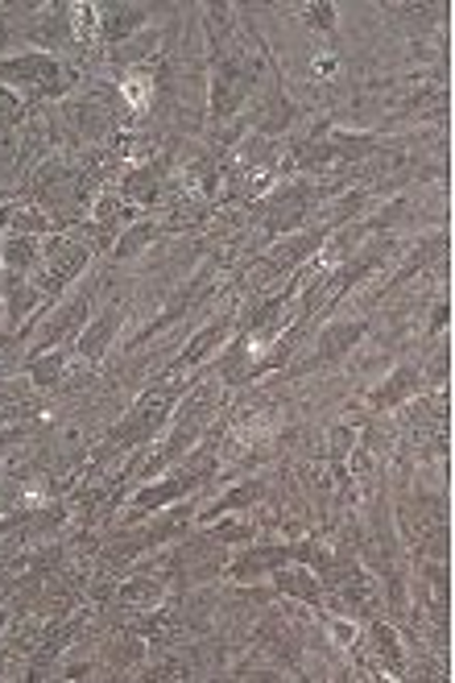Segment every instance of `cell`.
Segmentation results:
<instances>
[{
	"label": "cell",
	"mask_w": 455,
	"mask_h": 683,
	"mask_svg": "<svg viewBox=\"0 0 455 683\" xmlns=\"http://www.w3.org/2000/svg\"><path fill=\"white\" fill-rule=\"evenodd\" d=\"M178 394H183V385H158L150 394H141V402L133 406V415H125L113 427L116 448H141V443H150V439L166 427V418L174 415Z\"/></svg>",
	"instance_id": "1"
},
{
	"label": "cell",
	"mask_w": 455,
	"mask_h": 683,
	"mask_svg": "<svg viewBox=\"0 0 455 683\" xmlns=\"http://www.w3.org/2000/svg\"><path fill=\"white\" fill-rule=\"evenodd\" d=\"M83 266H88V245H79L71 236H50V241H42V262L30 282L55 299L83 274Z\"/></svg>",
	"instance_id": "2"
},
{
	"label": "cell",
	"mask_w": 455,
	"mask_h": 683,
	"mask_svg": "<svg viewBox=\"0 0 455 683\" xmlns=\"http://www.w3.org/2000/svg\"><path fill=\"white\" fill-rule=\"evenodd\" d=\"M377 150V141L373 137H361V134H331V137H319V141H306L294 150V162L306 166V171H319V166H340V162H357L364 153Z\"/></svg>",
	"instance_id": "3"
},
{
	"label": "cell",
	"mask_w": 455,
	"mask_h": 683,
	"mask_svg": "<svg viewBox=\"0 0 455 683\" xmlns=\"http://www.w3.org/2000/svg\"><path fill=\"white\" fill-rule=\"evenodd\" d=\"M294 559H303V564H323V555L315 551V543H306V547H248L241 559H232V580H257V576H266V571H278L282 564H294Z\"/></svg>",
	"instance_id": "4"
},
{
	"label": "cell",
	"mask_w": 455,
	"mask_h": 683,
	"mask_svg": "<svg viewBox=\"0 0 455 683\" xmlns=\"http://www.w3.org/2000/svg\"><path fill=\"white\" fill-rule=\"evenodd\" d=\"M62 76L55 55L46 50H30V55L4 58L0 62V88H25V92H42V88H55V79Z\"/></svg>",
	"instance_id": "5"
},
{
	"label": "cell",
	"mask_w": 455,
	"mask_h": 683,
	"mask_svg": "<svg viewBox=\"0 0 455 683\" xmlns=\"http://www.w3.org/2000/svg\"><path fill=\"white\" fill-rule=\"evenodd\" d=\"M323 199L319 187H311V183H290L282 187L273 199H269V216H266V232H299V224L306 220V211L315 208Z\"/></svg>",
	"instance_id": "6"
},
{
	"label": "cell",
	"mask_w": 455,
	"mask_h": 683,
	"mask_svg": "<svg viewBox=\"0 0 455 683\" xmlns=\"http://www.w3.org/2000/svg\"><path fill=\"white\" fill-rule=\"evenodd\" d=\"M248 71L236 62V58H215V76H211V113L228 120V116L236 113L241 104H245L248 95Z\"/></svg>",
	"instance_id": "7"
},
{
	"label": "cell",
	"mask_w": 455,
	"mask_h": 683,
	"mask_svg": "<svg viewBox=\"0 0 455 683\" xmlns=\"http://www.w3.org/2000/svg\"><path fill=\"white\" fill-rule=\"evenodd\" d=\"M145 21H150L145 4H100V25H95V34H100V42H125V38H133Z\"/></svg>",
	"instance_id": "8"
},
{
	"label": "cell",
	"mask_w": 455,
	"mask_h": 683,
	"mask_svg": "<svg viewBox=\"0 0 455 683\" xmlns=\"http://www.w3.org/2000/svg\"><path fill=\"white\" fill-rule=\"evenodd\" d=\"M0 299H4V320L9 327H21L30 320V311L42 303V290L25 274H4L0 278Z\"/></svg>",
	"instance_id": "9"
},
{
	"label": "cell",
	"mask_w": 455,
	"mask_h": 683,
	"mask_svg": "<svg viewBox=\"0 0 455 683\" xmlns=\"http://www.w3.org/2000/svg\"><path fill=\"white\" fill-rule=\"evenodd\" d=\"M364 340V323L348 320V323H331L319 332V344H315V364H340L357 344Z\"/></svg>",
	"instance_id": "10"
},
{
	"label": "cell",
	"mask_w": 455,
	"mask_h": 683,
	"mask_svg": "<svg viewBox=\"0 0 455 683\" xmlns=\"http://www.w3.org/2000/svg\"><path fill=\"white\" fill-rule=\"evenodd\" d=\"M120 320H125V306L120 303L104 306V311H100V320H92L83 332H79V357H83V361H100V357L108 352V344H113Z\"/></svg>",
	"instance_id": "11"
},
{
	"label": "cell",
	"mask_w": 455,
	"mask_h": 683,
	"mask_svg": "<svg viewBox=\"0 0 455 683\" xmlns=\"http://www.w3.org/2000/svg\"><path fill=\"white\" fill-rule=\"evenodd\" d=\"M327 236H331V224L311 228V232H294V236H290V241H285V245L278 248L273 257H269L266 269H269V274H285V269H294L299 262H306V257H311V253H315V248H319Z\"/></svg>",
	"instance_id": "12"
},
{
	"label": "cell",
	"mask_w": 455,
	"mask_h": 683,
	"mask_svg": "<svg viewBox=\"0 0 455 683\" xmlns=\"http://www.w3.org/2000/svg\"><path fill=\"white\" fill-rule=\"evenodd\" d=\"M195 485H199V476H190V473L171 476V481H153V485H145V489L133 497V510L137 513L162 510V506H171V501H178V497H187Z\"/></svg>",
	"instance_id": "13"
},
{
	"label": "cell",
	"mask_w": 455,
	"mask_h": 683,
	"mask_svg": "<svg viewBox=\"0 0 455 683\" xmlns=\"http://www.w3.org/2000/svg\"><path fill=\"white\" fill-rule=\"evenodd\" d=\"M83 323H88V303L79 299L71 306H58L55 320L46 323V332H42V348L38 352H50V348H62V340H71L83 332Z\"/></svg>",
	"instance_id": "14"
},
{
	"label": "cell",
	"mask_w": 455,
	"mask_h": 683,
	"mask_svg": "<svg viewBox=\"0 0 455 683\" xmlns=\"http://www.w3.org/2000/svg\"><path fill=\"white\" fill-rule=\"evenodd\" d=\"M38 262H42L38 236H21V232H13V236L0 245V269H4V274H34Z\"/></svg>",
	"instance_id": "15"
},
{
	"label": "cell",
	"mask_w": 455,
	"mask_h": 683,
	"mask_svg": "<svg viewBox=\"0 0 455 683\" xmlns=\"http://www.w3.org/2000/svg\"><path fill=\"white\" fill-rule=\"evenodd\" d=\"M273 576V589L285 592V597H299L303 605H323V584H319V576L315 571H306V568H278V571H269Z\"/></svg>",
	"instance_id": "16"
},
{
	"label": "cell",
	"mask_w": 455,
	"mask_h": 683,
	"mask_svg": "<svg viewBox=\"0 0 455 683\" xmlns=\"http://www.w3.org/2000/svg\"><path fill=\"white\" fill-rule=\"evenodd\" d=\"M418 385H422L418 369H398V373H389V378H385V385H381V390H373V394H369V402H373V406H381V410H394L398 402H406L410 394H415Z\"/></svg>",
	"instance_id": "17"
},
{
	"label": "cell",
	"mask_w": 455,
	"mask_h": 683,
	"mask_svg": "<svg viewBox=\"0 0 455 683\" xmlns=\"http://www.w3.org/2000/svg\"><path fill=\"white\" fill-rule=\"evenodd\" d=\"M158 166H133V171L120 178V199L129 204H153L158 190H162V178H158Z\"/></svg>",
	"instance_id": "18"
},
{
	"label": "cell",
	"mask_w": 455,
	"mask_h": 683,
	"mask_svg": "<svg viewBox=\"0 0 455 683\" xmlns=\"http://www.w3.org/2000/svg\"><path fill=\"white\" fill-rule=\"evenodd\" d=\"M228 332H232V320H215V323H208L195 340L183 348V357H178V364H199V361H208L211 352L220 348V340H228Z\"/></svg>",
	"instance_id": "19"
},
{
	"label": "cell",
	"mask_w": 455,
	"mask_h": 683,
	"mask_svg": "<svg viewBox=\"0 0 455 683\" xmlns=\"http://www.w3.org/2000/svg\"><path fill=\"white\" fill-rule=\"evenodd\" d=\"M62 373H67V348H50V352H34L30 357V378L42 390H55Z\"/></svg>",
	"instance_id": "20"
},
{
	"label": "cell",
	"mask_w": 455,
	"mask_h": 683,
	"mask_svg": "<svg viewBox=\"0 0 455 683\" xmlns=\"http://www.w3.org/2000/svg\"><path fill=\"white\" fill-rule=\"evenodd\" d=\"M257 497H266V481H248V485H241V489H232V494L220 497V501H215V506H211L199 522H211V518H224V513L245 510V506H253Z\"/></svg>",
	"instance_id": "21"
},
{
	"label": "cell",
	"mask_w": 455,
	"mask_h": 683,
	"mask_svg": "<svg viewBox=\"0 0 455 683\" xmlns=\"http://www.w3.org/2000/svg\"><path fill=\"white\" fill-rule=\"evenodd\" d=\"M373 643H377V655H381V663H385V671L401 675L406 659H401V646H398V638H394V629L377 622V626H373Z\"/></svg>",
	"instance_id": "22"
},
{
	"label": "cell",
	"mask_w": 455,
	"mask_h": 683,
	"mask_svg": "<svg viewBox=\"0 0 455 683\" xmlns=\"http://www.w3.org/2000/svg\"><path fill=\"white\" fill-rule=\"evenodd\" d=\"M116 597H120V605H133V609L158 605V601H162V584H158V580H129Z\"/></svg>",
	"instance_id": "23"
},
{
	"label": "cell",
	"mask_w": 455,
	"mask_h": 683,
	"mask_svg": "<svg viewBox=\"0 0 455 683\" xmlns=\"http://www.w3.org/2000/svg\"><path fill=\"white\" fill-rule=\"evenodd\" d=\"M9 224H13V232H21V236H46V232L55 228L46 216H38L34 208H13L9 211Z\"/></svg>",
	"instance_id": "24"
},
{
	"label": "cell",
	"mask_w": 455,
	"mask_h": 683,
	"mask_svg": "<svg viewBox=\"0 0 455 683\" xmlns=\"http://www.w3.org/2000/svg\"><path fill=\"white\" fill-rule=\"evenodd\" d=\"M153 232H158V224H150V220H141V224H133L125 236H120V245H116V257H129V253H137V248H145V241H150Z\"/></svg>",
	"instance_id": "25"
},
{
	"label": "cell",
	"mask_w": 455,
	"mask_h": 683,
	"mask_svg": "<svg viewBox=\"0 0 455 683\" xmlns=\"http://www.w3.org/2000/svg\"><path fill=\"white\" fill-rule=\"evenodd\" d=\"M303 21L311 30L331 34V30H336V4H303Z\"/></svg>",
	"instance_id": "26"
},
{
	"label": "cell",
	"mask_w": 455,
	"mask_h": 683,
	"mask_svg": "<svg viewBox=\"0 0 455 683\" xmlns=\"http://www.w3.org/2000/svg\"><path fill=\"white\" fill-rule=\"evenodd\" d=\"M245 539H253L248 522H220V526H211V543H245Z\"/></svg>",
	"instance_id": "27"
},
{
	"label": "cell",
	"mask_w": 455,
	"mask_h": 683,
	"mask_svg": "<svg viewBox=\"0 0 455 683\" xmlns=\"http://www.w3.org/2000/svg\"><path fill=\"white\" fill-rule=\"evenodd\" d=\"M315 71H319V76H327V71H336V58H319V62H315Z\"/></svg>",
	"instance_id": "28"
},
{
	"label": "cell",
	"mask_w": 455,
	"mask_h": 683,
	"mask_svg": "<svg viewBox=\"0 0 455 683\" xmlns=\"http://www.w3.org/2000/svg\"><path fill=\"white\" fill-rule=\"evenodd\" d=\"M4 622H9V613H4V609H0V629H4Z\"/></svg>",
	"instance_id": "29"
},
{
	"label": "cell",
	"mask_w": 455,
	"mask_h": 683,
	"mask_svg": "<svg viewBox=\"0 0 455 683\" xmlns=\"http://www.w3.org/2000/svg\"><path fill=\"white\" fill-rule=\"evenodd\" d=\"M0 671H4V655H0Z\"/></svg>",
	"instance_id": "30"
}]
</instances>
